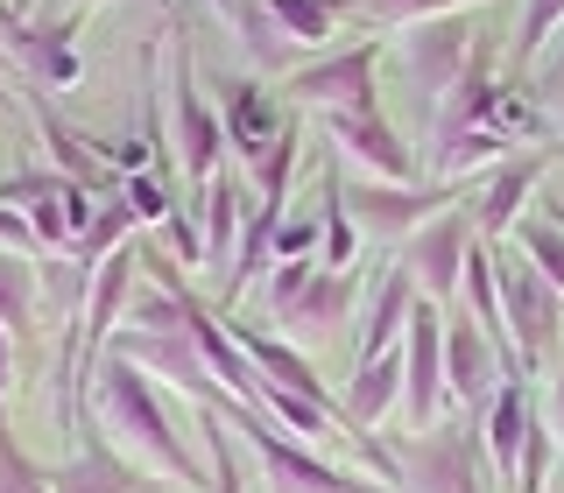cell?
I'll return each instance as SVG.
<instances>
[{"mask_svg": "<svg viewBox=\"0 0 564 493\" xmlns=\"http://www.w3.org/2000/svg\"><path fill=\"white\" fill-rule=\"evenodd\" d=\"M85 395H93V409L106 416V437H113L120 458H134V465L149 472H170V480H184L191 493H212V472L198 465V451L176 437V423L163 409V387L149 374H134L128 360H113V352H93V366H85Z\"/></svg>", "mask_w": 564, "mask_h": 493, "instance_id": "cell-1", "label": "cell"}, {"mask_svg": "<svg viewBox=\"0 0 564 493\" xmlns=\"http://www.w3.org/2000/svg\"><path fill=\"white\" fill-rule=\"evenodd\" d=\"M494 254V304H501V331H508V366L522 381H536L551 366V346H557V296L516 246H487Z\"/></svg>", "mask_w": 564, "mask_h": 493, "instance_id": "cell-2", "label": "cell"}, {"mask_svg": "<svg viewBox=\"0 0 564 493\" xmlns=\"http://www.w3.org/2000/svg\"><path fill=\"white\" fill-rule=\"evenodd\" d=\"M325 176H332V190H339V211H346L352 233H375L388 246H402L423 219H437L445 205H458V184H431V176H423V184H360V176H346L339 163Z\"/></svg>", "mask_w": 564, "mask_h": 493, "instance_id": "cell-3", "label": "cell"}, {"mask_svg": "<svg viewBox=\"0 0 564 493\" xmlns=\"http://www.w3.org/2000/svg\"><path fill=\"white\" fill-rule=\"evenodd\" d=\"M226 423L254 445L261 458V472H269V493H388L375 480H360V472H346V465H325L311 445H296V437H282L261 423V409H240V402H219Z\"/></svg>", "mask_w": 564, "mask_h": 493, "instance_id": "cell-4", "label": "cell"}, {"mask_svg": "<svg viewBox=\"0 0 564 493\" xmlns=\"http://www.w3.org/2000/svg\"><path fill=\"white\" fill-rule=\"evenodd\" d=\"M170 128H176V163H184L191 190H205L212 176H219L226 128H219V113L205 106L198 78H191V35L184 29L170 35Z\"/></svg>", "mask_w": 564, "mask_h": 493, "instance_id": "cell-5", "label": "cell"}, {"mask_svg": "<svg viewBox=\"0 0 564 493\" xmlns=\"http://www.w3.org/2000/svg\"><path fill=\"white\" fill-rule=\"evenodd\" d=\"M0 50H8V78L70 92L78 85V14L70 22H22L14 8H0Z\"/></svg>", "mask_w": 564, "mask_h": 493, "instance_id": "cell-6", "label": "cell"}, {"mask_svg": "<svg viewBox=\"0 0 564 493\" xmlns=\"http://www.w3.org/2000/svg\"><path fill=\"white\" fill-rule=\"evenodd\" d=\"M437 331H445V310L437 304H410V325H402V423L410 430H431V423H445V360H437Z\"/></svg>", "mask_w": 564, "mask_h": 493, "instance_id": "cell-7", "label": "cell"}, {"mask_svg": "<svg viewBox=\"0 0 564 493\" xmlns=\"http://www.w3.org/2000/svg\"><path fill=\"white\" fill-rule=\"evenodd\" d=\"M437 360H445V402H452V409H466V416H480V402L494 395V381L516 374L508 352L494 346L466 310L445 317V331H437Z\"/></svg>", "mask_w": 564, "mask_h": 493, "instance_id": "cell-8", "label": "cell"}, {"mask_svg": "<svg viewBox=\"0 0 564 493\" xmlns=\"http://www.w3.org/2000/svg\"><path fill=\"white\" fill-rule=\"evenodd\" d=\"M473 246V219L466 205H445L437 219H423L410 240H402V275L416 282L423 304H452L458 296V261H466Z\"/></svg>", "mask_w": 564, "mask_h": 493, "instance_id": "cell-9", "label": "cell"}, {"mask_svg": "<svg viewBox=\"0 0 564 493\" xmlns=\"http://www.w3.org/2000/svg\"><path fill=\"white\" fill-rule=\"evenodd\" d=\"M375 57H381L375 43H352L325 64L290 70L282 92H290V106H311V113H367L375 106Z\"/></svg>", "mask_w": 564, "mask_h": 493, "instance_id": "cell-10", "label": "cell"}, {"mask_svg": "<svg viewBox=\"0 0 564 493\" xmlns=\"http://www.w3.org/2000/svg\"><path fill=\"white\" fill-rule=\"evenodd\" d=\"M551 176V149H516V155H501L494 163V176L480 190H473V205H466V219H473V240L494 246V240H508V226L522 219V205H529V190Z\"/></svg>", "mask_w": 564, "mask_h": 493, "instance_id": "cell-11", "label": "cell"}, {"mask_svg": "<svg viewBox=\"0 0 564 493\" xmlns=\"http://www.w3.org/2000/svg\"><path fill=\"white\" fill-rule=\"evenodd\" d=\"M325 134H332L339 163L381 176V184H416V155L402 149V134L388 128L381 106H367V113H325Z\"/></svg>", "mask_w": 564, "mask_h": 493, "instance_id": "cell-12", "label": "cell"}, {"mask_svg": "<svg viewBox=\"0 0 564 493\" xmlns=\"http://www.w3.org/2000/svg\"><path fill=\"white\" fill-rule=\"evenodd\" d=\"M395 57L423 92H445L473 57V22H458V14H445V22H410L402 43H395Z\"/></svg>", "mask_w": 564, "mask_h": 493, "instance_id": "cell-13", "label": "cell"}, {"mask_svg": "<svg viewBox=\"0 0 564 493\" xmlns=\"http://www.w3.org/2000/svg\"><path fill=\"white\" fill-rule=\"evenodd\" d=\"M352 310V275H332V269H311V282L275 310L282 339H332Z\"/></svg>", "mask_w": 564, "mask_h": 493, "instance_id": "cell-14", "label": "cell"}, {"mask_svg": "<svg viewBox=\"0 0 564 493\" xmlns=\"http://www.w3.org/2000/svg\"><path fill=\"white\" fill-rule=\"evenodd\" d=\"M43 486L50 493H149V480H141L106 437H93V445H85L78 458H64V465H50Z\"/></svg>", "mask_w": 564, "mask_h": 493, "instance_id": "cell-15", "label": "cell"}, {"mask_svg": "<svg viewBox=\"0 0 564 493\" xmlns=\"http://www.w3.org/2000/svg\"><path fill=\"white\" fill-rule=\"evenodd\" d=\"M29 113H35V134H43V149L57 155V169H64V184H78V190H99V198H113V176H106V163L93 149H85V134L78 128H64L57 113H50V99H29Z\"/></svg>", "mask_w": 564, "mask_h": 493, "instance_id": "cell-16", "label": "cell"}, {"mask_svg": "<svg viewBox=\"0 0 564 493\" xmlns=\"http://www.w3.org/2000/svg\"><path fill=\"white\" fill-rule=\"evenodd\" d=\"M410 304H416V282L402 275V261H388L375 275V296H367V331H360V360L367 352H388L410 325Z\"/></svg>", "mask_w": 564, "mask_h": 493, "instance_id": "cell-17", "label": "cell"}, {"mask_svg": "<svg viewBox=\"0 0 564 493\" xmlns=\"http://www.w3.org/2000/svg\"><path fill=\"white\" fill-rule=\"evenodd\" d=\"M35 289H43V269H35V254H14V246H0V331H8L14 346L35 339Z\"/></svg>", "mask_w": 564, "mask_h": 493, "instance_id": "cell-18", "label": "cell"}, {"mask_svg": "<svg viewBox=\"0 0 564 493\" xmlns=\"http://www.w3.org/2000/svg\"><path fill=\"white\" fill-rule=\"evenodd\" d=\"M261 8H269V22L290 50H311V43H332V29H339L352 0H261Z\"/></svg>", "mask_w": 564, "mask_h": 493, "instance_id": "cell-19", "label": "cell"}, {"mask_svg": "<svg viewBox=\"0 0 564 493\" xmlns=\"http://www.w3.org/2000/svg\"><path fill=\"white\" fill-rule=\"evenodd\" d=\"M219 128H226V141H234V149L247 155V163H254V155L275 141V128H282V120L269 113V92H261V85H240V92L226 99V120H219Z\"/></svg>", "mask_w": 564, "mask_h": 493, "instance_id": "cell-20", "label": "cell"}, {"mask_svg": "<svg viewBox=\"0 0 564 493\" xmlns=\"http://www.w3.org/2000/svg\"><path fill=\"white\" fill-rule=\"evenodd\" d=\"M198 198H205V233H198V246H205V261H219V269H226V254H234V240H240V184L219 169Z\"/></svg>", "mask_w": 564, "mask_h": 493, "instance_id": "cell-21", "label": "cell"}, {"mask_svg": "<svg viewBox=\"0 0 564 493\" xmlns=\"http://www.w3.org/2000/svg\"><path fill=\"white\" fill-rule=\"evenodd\" d=\"M508 233H516V254L529 261V269L551 282V289H564V240H557V226L536 211V219H516Z\"/></svg>", "mask_w": 564, "mask_h": 493, "instance_id": "cell-22", "label": "cell"}, {"mask_svg": "<svg viewBox=\"0 0 564 493\" xmlns=\"http://www.w3.org/2000/svg\"><path fill=\"white\" fill-rule=\"evenodd\" d=\"M508 480H516V493H543V486H551V423H543V416L522 423V445H516Z\"/></svg>", "mask_w": 564, "mask_h": 493, "instance_id": "cell-23", "label": "cell"}, {"mask_svg": "<svg viewBox=\"0 0 564 493\" xmlns=\"http://www.w3.org/2000/svg\"><path fill=\"white\" fill-rule=\"evenodd\" d=\"M290 169H296V128L282 120L275 141L254 155V190H261V198H290Z\"/></svg>", "mask_w": 564, "mask_h": 493, "instance_id": "cell-24", "label": "cell"}, {"mask_svg": "<svg viewBox=\"0 0 564 493\" xmlns=\"http://www.w3.org/2000/svg\"><path fill=\"white\" fill-rule=\"evenodd\" d=\"M557 14H564V0H529L522 8V29H516V70H529L543 57V43L557 35Z\"/></svg>", "mask_w": 564, "mask_h": 493, "instance_id": "cell-25", "label": "cell"}, {"mask_svg": "<svg viewBox=\"0 0 564 493\" xmlns=\"http://www.w3.org/2000/svg\"><path fill=\"white\" fill-rule=\"evenodd\" d=\"M367 22H388V29H410V22H431V14H458L473 0H352Z\"/></svg>", "mask_w": 564, "mask_h": 493, "instance_id": "cell-26", "label": "cell"}, {"mask_svg": "<svg viewBox=\"0 0 564 493\" xmlns=\"http://www.w3.org/2000/svg\"><path fill=\"white\" fill-rule=\"evenodd\" d=\"M352 254H360V233L346 226L339 190H332V176H325V269H332V275H346V269H352Z\"/></svg>", "mask_w": 564, "mask_h": 493, "instance_id": "cell-27", "label": "cell"}, {"mask_svg": "<svg viewBox=\"0 0 564 493\" xmlns=\"http://www.w3.org/2000/svg\"><path fill=\"white\" fill-rule=\"evenodd\" d=\"M0 493H50V486H43V472L29 465V451L8 437V423H0Z\"/></svg>", "mask_w": 564, "mask_h": 493, "instance_id": "cell-28", "label": "cell"}, {"mask_svg": "<svg viewBox=\"0 0 564 493\" xmlns=\"http://www.w3.org/2000/svg\"><path fill=\"white\" fill-rule=\"evenodd\" d=\"M120 198H128L134 219H170V190L155 184V176H134V184H120Z\"/></svg>", "mask_w": 564, "mask_h": 493, "instance_id": "cell-29", "label": "cell"}, {"mask_svg": "<svg viewBox=\"0 0 564 493\" xmlns=\"http://www.w3.org/2000/svg\"><path fill=\"white\" fill-rule=\"evenodd\" d=\"M304 282H311V254H290V261H282V269L269 275V304L282 310V304H290L296 289H304Z\"/></svg>", "mask_w": 564, "mask_h": 493, "instance_id": "cell-30", "label": "cell"}, {"mask_svg": "<svg viewBox=\"0 0 564 493\" xmlns=\"http://www.w3.org/2000/svg\"><path fill=\"white\" fill-rule=\"evenodd\" d=\"M311 240H317V226H311V219H296V226H275V246H269V261L311 254Z\"/></svg>", "mask_w": 564, "mask_h": 493, "instance_id": "cell-31", "label": "cell"}, {"mask_svg": "<svg viewBox=\"0 0 564 493\" xmlns=\"http://www.w3.org/2000/svg\"><path fill=\"white\" fill-rule=\"evenodd\" d=\"M0 246H14V254H43V246H35V233H29V219L14 205H0Z\"/></svg>", "mask_w": 564, "mask_h": 493, "instance_id": "cell-32", "label": "cell"}, {"mask_svg": "<svg viewBox=\"0 0 564 493\" xmlns=\"http://www.w3.org/2000/svg\"><path fill=\"white\" fill-rule=\"evenodd\" d=\"M8 387H14V339L0 331V409H8Z\"/></svg>", "mask_w": 564, "mask_h": 493, "instance_id": "cell-33", "label": "cell"}, {"mask_svg": "<svg viewBox=\"0 0 564 493\" xmlns=\"http://www.w3.org/2000/svg\"><path fill=\"white\" fill-rule=\"evenodd\" d=\"M452 493H480V458H473V465L458 472V486H452Z\"/></svg>", "mask_w": 564, "mask_h": 493, "instance_id": "cell-34", "label": "cell"}, {"mask_svg": "<svg viewBox=\"0 0 564 493\" xmlns=\"http://www.w3.org/2000/svg\"><path fill=\"white\" fill-rule=\"evenodd\" d=\"M155 8H170V0H155Z\"/></svg>", "mask_w": 564, "mask_h": 493, "instance_id": "cell-35", "label": "cell"}]
</instances>
